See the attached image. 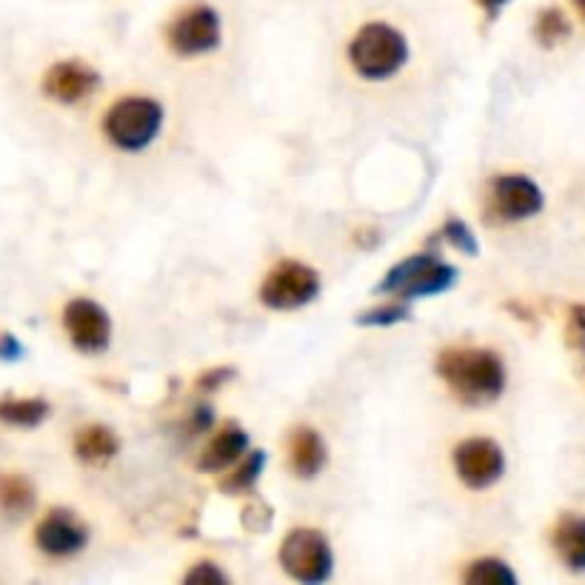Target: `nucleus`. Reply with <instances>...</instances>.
Instances as JSON below:
<instances>
[{
    "instance_id": "obj_10",
    "label": "nucleus",
    "mask_w": 585,
    "mask_h": 585,
    "mask_svg": "<svg viewBox=\"0 0 585 585\" xmlns=\"http://www.w3.org/2000/svg\"><path fill=\"white\" fill-rule=\"evenodd\" d=\"M63 329L77 352L100 354L112 343V320L100 303L89 297H75L63 308Z\"/></svg>"
},
{
    "instance_id": "obj_14",
    "label": "nucleus",
    "mask_w": 585,
    "mask_h": 585,
    "mask_svg": "<svg viewBox=\"0 0 585 585\" xmlns=\"http://www.w3.org/2000/svg\"><path fill=\"white\" fill-rule=\"evenodd\" d=\"M326 460H329V451H326V440L320 437V431L308 426L297 428L292 440H289V465H292V472L308 480V477H317L324 472Z\"/></svg>"
},
{
    "instance_id": "obj_22",
    "label": "nucleus",
    "mask_w": 585,
    "mask_h": 585,
    "mask_svg": "<svg viewBox=\"0 0 585 585\" xmlns=\"http://www.w3.org/2000/svg\"><path fill=\"white\" fill-rule=\"evenodd\" d=\"M409 306L403 303H391V306H377L368 308L363 315H357V324L361 326H375V329H383V326H398L403 320H409Z\"/></svg>"
},
{
    "instance_id": "obj_30",
    "label": "nucleus",
    "mask_w": 585,
    "mask_h": 585,
    "mask_svg": "<svg viewBox=\"0 0 585 585\" xmlns=\"http://www.w3.org/2000/svg\"><path fill=\"white\" fill-rule=\"evenodd\" d=\"M574 7H577V12L583 15V21H585V0H574Z\"/></svg>"
},
{
    "instance_id": "obj_9",
    "label": "nucleus",
    "mask_w": 585,
    "mask_h": 585,
    "mask_svg": "<svg viewBox=\"0 0 585 585\" xmlns=\"http://www.w3.org/2000/svg\"><path fill=\"white\" fill-rule=\"evenodd\" d=\"M454 472L472 491L491 488L505 472V454L500 443L488 437H468L454 449Z\"/></svg>"
},
{
    "instance_id": "obj_7",
    "label": "nucleus",
    "mask_w": 585,
    "mask_h": 585,
    "mask_svg": "<svg viewBox=\"0 0 585 585\" xmlns=\"http://www.w3.org/2000/svg\"><path fill=\"white\" fill-rule=\"evenodd\" d=\"M166 38L172 52L181 58H200V54L215 52L220 46V15L206 3H195L169 23Z\"/></svg>"
},
{
    "instance_id": "obj_6",
    "label": "nucleus",
    "mask_w": 585,
    "mask_h": 585,
    "mask_svg": "<svg viewBox=\"0 0 585 585\" xmlns=\"http://www.w3.org/2000/svg\"><path fill=\"white\" fill-rule=\"evenodd\" d=\"M320 294V278L306 263L285 260L278 269L269 271V278L260 285V303L275 312H294L315 301Z\"/></svg>"
},
{
    "instance_id": "obj_12",
    "label": "nucleus",
    "mask_w": 585,
    "mask_h": 585,
    "mask_svg": "<svg viewBox=\"0 0 585 585\" xmlns=\"http://www.w3.org/2000/svg\"><path fill=\"white\" fill-rule=\"evenodd\" d=\"M100 86V75L89 63L81 61H61L54 63L44 77L46 98H52L54 103L75 106L81 100H89Z\"/></svg>"
},
{
    "instance_id": "obj_27",
    "label": "nucleus",
    "mask_w": 585,
    "mask_h": 585,
    "mask_svg": "<svg viewBox=\"0 0 585 585\" xmlns=\"http://www.w3.org/2000/svg\"><path fill=\"white\" fill-rule=\"evenodd\" d=\"M211 423H215V409L209 403L195 405V412L188 417V431L192 435H200V431H209Z\"/></svg>"
},
{
    "instance_id": "obj_26",
    "label": "nucleus",
    "mask_w": 585,
    "mask_h": 585,
    "mask_svg": "<svg viewBox=\"0 0 585 585\" xmlns=\"http://www.w3.org/2000/svg\"><path fill=\"white\" fill-rule=\"evenodd\" d=\"M234 377V368H211V371H206V375L197 377V391H218L220 386L229 383Z\"/></svg>"
},
{
    "instance_id": "obj_2",
    "label": "nucleus",
    "mask_w": 585,
    "mask_h": 585,
    "mask_svg": "<svg viewBox=\"0 0 585 585\" xmlns=\"http://www.w3.org/2000/svg\"><path fill=\"white\" fill-rule=\"evenodd\" d=\"M349 61L363 81H389L409 61V40L391 23H366L349 44Z\"/></svg>"
},
{
    "instance_id": "obj_28",
    "label": "nucleus",
    "mask_w": 585,
    "mask_h": 585,
    "mask_svg": "<svg viewBox=\"0 0 585 585\" xmlns=\"http://www.w3.org/2000/svg\"><path fill=\"white\" fill-rule=\"evenodd\" d=\"M21 354H23V345L17 343L15 334L0 331V361H17Z\"/></svg>"
},
{
    "instance_id": "obj_21",
    "label": "nucleus",
    "mask_w": 585,
    "mask_h": 585,
    "mask_svg": "<svg viewBox=\"0 0 585 585\" xmlns=\"http://www.w3.org/2000/svg\"><path fill=\"white\" fill-rule=\"evenodd\" d=\"M569 35H571V23L560 9L554 7L543 9L540 15H537V23H534V38H537V44L540 46L551 49V46L563 44Z\"/></svg>"
},
{
    "instance_id": "obj_15",
    "label": "nucleus",
    "mask_w": 585,
    "mask_h": 585,
    "mask_svg": "<svg viewBox=\"0 0 585 585\" xmlns=\"http://www.w3.org/2000/svg\"><path fill=\"white\" fill-rule=\"evenodd\" d=\"M551 546L565 569L585 571V517H577V514L560 517L551 532Z\"/></svg>"
},
{
    "instance_id": "obj_24",
    "label": "nucleus",
    "mask_w": 585,
    "mask_h": 585,
    "mask_svg": "<svg viewBox=\"0 0 585 585\" xmlns=\"http://www.w3.org/2000/svg\"><path fill=\"white\" fill-rule=\"evenodd\" d=\"M229 583V574L223 569L211 563V560H203L195 569L186 574V585H226Z\"/></svg>"
},
{
    "instance_id": "obj_18",
    "label": "nucleus",
    "mask_w": 585,
    "mask_h": 585,
    "mask_svg": "<svg viewBox=\"0 0 585 585\" xmlns=\"http://www.w3.org/2000/svg\"><path fill=\"white\" fill-rule=\"evenodd\" d=\"M49 417V403L40 398L3 400L0 403V421L15 428H35Z\"/></svg>"
},
{
    "instance_id": "obj_11",
    "label": "nucleus",
    "mask_w": 585,
    "mask_h": 585,
    "mask_svg": "<svg viewBox=\"0 0 585 585\" xmlns=\"http://www.w3.org/2000/svg\"><path fill=\"white\" fill-rule=\"evenodd\" d=\"M35 543L46 557L54 560H66V557L81 554L86 543H89V528L77 520L69 509H52L40 520Z\"/></svg>"
},
{
    "instance_id": "obj_20",
    "label": "nucleus",
    "mask_w": 585,
    "mask_h": 585,
    "mask_svg": "<svg viewBox=\"0 0 585 585\" xmlns=\"http://www.w3.org/2000/svg\"><path fill=\"white\" fill-rule=\"evenodd\" d=\"M463 580L468 585H514L517 583V574L509 569V563L497 560V557H483V560H474L468 569H465Z\"/></svg>"
},
{
    "instance_id": "obj_17",
    "label": "nucleus",
    "mask_w": 585,
    "mask_h": 585,
    "mask_svg": "<svg viewBox=\"0 0 585 585\" xmlns=\"http://www.w3.org/2000/svg\"><path fill=\"white\" fill-rule=\"evenodd\" d=\"M35 509V486L23 474H0V511L12 520L26 517Z\"/></svg>"
},
{
    "instance_id": "obj_3",
    "label": "nucleus",
    "mask_w": 585,
    "mask_h": 585,
    "mask_svg": "<svg viewBox=\"0 0 585 585\" xmlns=\"http://www.w3.org/2000/svg\"><path fill=\"white\" fill-rule=\"evenodd\" d=\"M163 126V106L151 98H121L106 112V141L121 151H143L158 141Z\"/></svg>"
},
{
    "instance_id": "obj_5",
    "label": "nucleus",
    "mask_w": 585,
    "mask_h": 585,
    "mask_svg": "<svg viewBox=\"0 0 585 585\" xmlns=\"http://www.w3.org/2000/svg\"><path fill=\"white\" fill-rule=\"evenodd\" d=\"M280 565L292 580L303 585H320L334 571V554L324 532L317 528H294L285 534L280 546Z\"/></svg>"
},
{
    "instance_id": "obj_29",
    "label": "nucleus",
    "mask_w": 585,
    "mask_h": 585,
    "mask_svg": "<svg viewBox=\"0 0 585 585\" xmlns=\"http://www.w3.org/2000/svg\"><path fill=\"white\" fill-rule=\"evenodd\" d=\"M474 3H477V7H480L488 17H497L500 12H503L509 0H474Z\"/></svg>"
},
{
    "instance_id": "obj_16",
    "label": "nucleus",
    "mask_w": 585,
    "mask_h": 585,
    "mask_svg": "<svg viewBox=\"0 0 585 585\" xmlns=\"http://www.w3.org/2000/svg\"><path fill=\"white\" fill-rule=\"evenodd\" d=\"M118 451H121V437L114 435L109 426L92 423L75 435V454L86 465L109 463Z\"/></svg>"
},
{
    "instance_id": "obj_13",
    "label": "nucleus",
    "mask_w": 585,
    "mask_h": 585,
    "mask_svg": "<svg viewBox=\"0 0 585 585\" xmlns=\"http://www.w3.org/2000/svg\"><path fill=\"white\" fill-rule=\"evenodd\" d=\"M246 451H248V435L243 428L229 423V426H226L223 431L203 449L200 460H197V468L206 474H220L226 472V468H232L241 458H246Z\"/></svg>"
},
{
    "instance_id": "obj_1",
    "label": "nucleus",
    "mask_w": 585,
    "mask_h": 585,
    "mask_svg": "<svg viewBox=\"0 0 585 585\" xmlns=\"http://www.w3.org/2000/svg\"><path fill=\"white\" fill-rule=\"evenodd\" d=\"M437 375L463 405H491L505 391V366L488 349H446L437 357Z\"/></svg>"
},
{
    "instance_id": "obj_19",
    "label": "nucleus",
    "mask_w": 585,
    "mask_h": 585,
    "mask_svg": "<svg viewBox=\"0 0 585 585\" xmlns=\"http://www.w3.org/2000/svg\"><path fill=\"white\" fill-rule=\"evenodd\" d=\"M263 468H266V451H246V460L234 472H229V477L220 483V488H223L226 495H246L248 488L260 480Z\"/></svg>"
},
{
    "instance_id": "obj_4",
    "label": "nucleus",
    "mask_w": 585,
    "mask_h": 585,
    "mask_svg": "<svg viewBox=\"0 0 585 585\" xmlns=\"http://www.w3.org/2000/svg\"><path fill=\"white\" fill-rule=\"evenodd\" d=\"M454 280H458V269L440 257L412 255L391 266L389 275L377 285V292L394 294L400 301H414V297H435V294L449 292Z\"/></svg>"
},
{
    "instance_id": "obj_8",
    "label": "nucleus",
    "mask_w": 585,
    "mask_h": 585,
    "mask_svg": "<svg viewBox=\"0 0 585 585\" xmlns=\"http://www.w3.org/2000/svg\"><path fill=\"white\" fill-rule=\"evenodd\" d=\"M546 206L543 188L525 174H500L488 192V211L503 223L537 218Z\"/></svg>"
},
{
    "instance_id": "obj_25",
    "label": "nucleus",
    "mask_w": 585,
    "mask_h": 585,
    "mask_svg": "<svg viewBox=\"0 0 585 585\" xmlns=\"http://www.w3.org/2000/svg\"><path fill=\"white\" fill-rule=\"evenodd\" d=\"M565 338H569L571 352L577 354L585 366V315H583V308H574V312H571L569 331H565Z\"/></svg>"
},
{
    "instance_id": "obj_23",
    "label": "nucleus",
    "mask_w": 585,
    "mask_h": 585,
    "mask_svg": "<svg viewBox=\"0 0 585 585\" xmlns=\"http://www.w3.org/2000/svg\"><path fill=\"white\" fill-rule=\"evenodd\" d=\"M440 237H443L451 248L463 252V255H477V237H474L472 229H468L460 218L446 220V226L440 229Z\"/></svg>"
}]
</instances>
